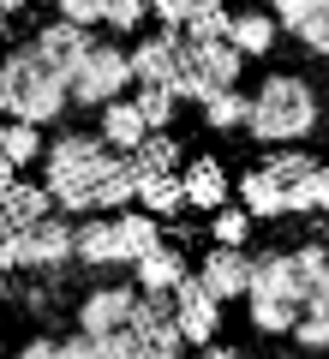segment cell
I'll return each instance as SVG.
<instances>
[{
	"instance_id": "1",
	"label": "cell",
	"mask_w": 329,
	"mask_h": 359,
	"mask_svg": "<svg viewBox=\"0 0 329 359\" xmlns=\"http://www.w3.org/2000/svg\"><path fill=\"white\" fill-rule=\"evenodd\" d=\"M120 156L102 144V132H60L42 162V186L54 192L60 210H102V186Z\"/></svg>"
},
{
	"instance_id": "2",
	"label": "cell",
	"mask_w": 329,
	"mask_h": 359,
	"mask_svg": "<svg viewBox=\"0 0 329 359\" xmlns=\"http://www.w3.org/2000/svg\"><path fill=\"white\" fill-rule=\"evenodd\" d=\"M317 120H323L317 90L305 84L300 72H269L264 84H257V96H252L246 132H252L257 144H269V150H300V144L317 132Z\"/></svg>"
},
{
	"instance_id": "3",
	"label": "cell",
	"mask_w": 329,
	"mask_h": 359,
	"mask_svg": "<svg viewBox=\"0 0 329 359\" xmlns=\"http://www.w3.org/2000/svg\"><path fill=\"white\" fill-rule=\"evenodd\" d=\"M0 108L13 120H25V126H48V120H60L72 108V84L42 60L36 42H25V48H13L0 60Z\"/></svg>"
},
{
	"instance_id": "4",
	"label": "cell",
	"mask_w": 329,
	"mask_h": 359,
	"mask_svg": "<svg viewBox=\"0 0 329 359\" xmlns=\"http://www.w3.org/2000/svg\"><path fill=\"white\" fill-rule=\"evenodd\" d=\"M246 72V54L234 42H186V72H180V102H215L228 96Z\"/></svg>"
},
{
	"instance_id": "5",
	"label": "cell",
	"mask_w": 329,
	"mask_h": 359,
	"mask_svg": "<svg viewBox=\"0 0 329 359\" xmlns=\"http://www.w3.org/2000/svg\"><path fill=\"white\" fill-rule=\"evenodd\" d=\"M66 257H78V228L66 216H48V222H36V228L0 240V264H6V276H13V269H60Z\"/></svg>"
},
{
	"instance_id": "6",
	"label": "cell",
	"mask_w": 329,
	"mask_h": 359,
	"mask_svg": "<svg viewBox=\"0 0 329 359\" xmlns=\"http://www.w3.org/2000/svg\"><path fill=\"white\" fill-rule=\"evenodd\" d=\"M126 84H138V78H132V48L96 42V48H90V60L72 72V102H78V108L126 102Z\"/></svg>"
},
{
	"instance_id": "7",
	"label": "cell",
	"mask_w": 329,
	"mask_h": 359,
	"mask_svg": "<svg viewBox=\"0 0 329 359\" xmlns=\"http://www.w3.org/2000/svg\"><path fill=\"white\" fill-rule=\"evenodd\" d=\"M180 72H186V36H144L132 48V78L138 90H174L180 96Z\"/></svg>"
},
{
	"instance_id": "8",
	"label": "cell",
	"mask_w": 329,
	"mask_h": 359,
	"mask_svg": "<svg viewBox=\"0 0 329 359\" xmlns=\"http://www.w3.org/2000/svg\"><path fill=\"white\" fill-rule=\"evenodd\" d=\"M138 287H96V294H84V306H78V335H96V341H108V335L132 330V318H138Z\"/></svg>"
},
{
	"instance_id": "9",
	"label": "cell",
	"mask_w": 329,
	"mask_h": 359,
	"mask_svg": "<svg viewBox=\"0 0 329 359\" xmlns=\"http://www.w3.org/2000/svg\"><path fill=\"white\" fill-rule=\"evenodd\" d=\"M174 306H180V335H186V347H215V335H222V299L210 294L203 276H192V282L180 287Z\"/></svg>"
},
{
	"instance_id": "10",
	"label": "cell",
	"mask_w": 329,
	"mask_h": 359,
	"mask_svg": "<svg viewBox=\"0 0 329 359\" xmlns=\"http://www.w3.org/2000/svg\"><path fill=\"white\" fill-rule=\"evenodd\" d=\"M30 42L42 48V60H48L66 84H72V72L90 60V48H96V36H90V30H78V25H66V18H48V25H42Z\"/></svg>"
},
{
	"instance_id": "11",
	"label": "cell",
	"mask_w": 329,
	"mask_h": 359,
	"mask_svg": "<svg viewBox=\"0 0 329 359\" xmlns=\"http://www.w3.org/2000/svg\"><path fill=\"white\" fill-rule=\"evenodd\" d=\"M54 216V192L42 186V180H6L0 186V222H6V233H25V228H36V222H48Z\"/></svg>"
},
{
	"instance_id": "12",
	"label": "cell",
	"mask_w": 329,
	"mask_h": 359,
	"mask_svg": "<svg viewBox=\"0 0 329 359\" xmlns=\"http://www.w3.org/2000/svg\"><path fill=\"white\" fill-rule=\"evenodd\" d=\"M252 252H234V245H210L203 252V282H210L215 299H252Z\"/></svg>"
},
{
	"instance_id": "13",
	"label": "cell",
	"mask_w": 329,
	"mask_h": 359,
	"mask_svg": "<svg viewBox=\"0 0 329 359\" xmlns=\"http://www.w3.org/2000/svg\"><path fill=\"white\" fill-rule=\"evenodd\" d=\"M252 299H281V306H305V282L293 252H257L252 264Z\"/></svg>"
},
{
	"instance_id": "14",
	"label": "cell",
	"mask_w": 329,
	"mask_h": 359,
	"mask_svg": "<svg viewBox=\"0 0 329 359\" xmlns=\"http://www.w3.org/2000/svg\"><path fill=\"white\" fill-rule=\"evenodd\" d=\"M269 18H276L288 36H300L311 54H323V60H329V0H276Z\"/></svg>"
},
{
	"instance_id": "15",
	"label": "cell",
	"mask_w": 329,
	"mask_h": 359,
	"mask_svg": "<svg viewBox=\"0 0 329 359\" xmlns=\"http://www.w3.org/2000/svg\"><path fill=\"white\" fill-rule=\"evenodd\" d=\"M96 132H102V144H108L114 156H138L144 144H150V120L138 114V102H132V96L102 108V114H96Z\"/></svg>"
},
{
	"instance_id": "16",
	"label": "cell",
	"mask_w": 329,
	"mask_h": 359,
	"mask_svg": "<svg viewBox=\"0 0 329 359\" xmlns=\"http://www.w3.org/2000/svg\"><path fill=\"white\" fill-rule=\"evenodd\" d=\"M234 192H240V210H246L252 222H276V216H288V186H281L269 168H246Z\"/></svg>"
},
{
	"instance_id": "17",
	"label": "cell",
	"mask_w": 329,
	"mask_h": 359,
	"mask_svg": "<svg viewBox=\"0 0 329 359\" xmlns=\"http://www.w3.org/2000/svg\"><path fill=\"white\" fill-rule=\"evenodd\" d=\"M186 210H228V198H234V180H228V168L215 162V156H203V162H186Z\"/></svg>"
},
{
	"instance_id": "18",
	"label": "cell",
	"mask_w": 329,
	"mask_h": 359,
	"mask_svg": "<svg viewBox=\"0 0 329 359\" xmlns=\"http://www.w3.org/2000/svg\"><path fill=\"white\" fill-rule=\"evenodd\" d=\"M132 276H138V294H180V287L192 282V264H186L180 245H156Z\"/></svg>"
},
{
	"instance_id": "19",
	"label": "cell",
	"mask_w": 329,
	"mask_h": 359,
	"mask_svg": "<svg viewBox=\"0 0 329 359\" xmlns=\"http://www.w3.org/2000/svg\"><path fill=\"white\" fill-rule=\"evenodd\" d=\"M114 233H120V269H138L156 245H168L162 240V222H156L150 210H126V216H114Z\"/></svg>"
},
{
	"instance_id": "20",
	"label": "cell",
	"mask_w": 329,
	"mask_h": 359,
	"mask_svg": "<svg viewBox=\"0 0 329 359\" xmlns=\"http://www.w3.org/2000/svg\"><path fill=\"white\" fill-rule=\"evenodd\" d=\"M30 162H48V144H42V126H25V120H6L0 126V174L18 180Z\"/></svg>"
},
{
	"instance_id": "21",
	"label": "cell",
	"mask_w": 329,
	"mask_h": 359,
	"mask_svg": "<svg viewBox=\"0 0 329 359\" xmlns=\"http://www.w3.org/2000/svg\"><path fill=\"white\" fill-rule=\"evenodd\" d=\"M72 264L120 269V233H114V216H90V222H78V257H72Z\"/></svg>"
},
{
	"instance_id": "22",
	"label": "cell",
	"mask_w": 329,
	"mask_h": 359,
	"mask_svg": "<svg viewBox=\"0 0 329 359\" xmlns=\"http://www.w3.org/2000/svg\"><path fill=\"white\" fill-rule=\"evenodd\" d=\"M293 335H300L305 353H329V276L305 287V318H300Z\"/></svg>"
},
{
	"instance_id": "23",
	"label": "cell",
	"mask_w": 329,
	"mask_h": 359,
	"mask_svg": "<svg viewBox=\"0 0 329 359\" xmlns=\"http://www.w3.org/2000/svg\"><path fill=\"white\" fill-rule=\"evenodd\" d=\"M276 36H281V25L269 13H234V30H228V42L246 54V60H264L269 48H276Z\"/></svg>"
},
{
	"instance_id": "24",
	"label": "cell",
	"mask_w": 329,
	"mask_h": 359,
	"mask_svg": "<svg viewBox=\"0 0 329 359\" xmlns=\"http://www.w3.org/2000/svg\"><path fill=\"white\" fill-rule=\"evenodd\" d=\"M257 168H269V174H276L281 186H288V198H293V192L305 186V180H311L317 168H323V156H311V150H269ZM288 216H293V210H288Z\"/></svg>"
},
{
	"instance_id": "25",
	"label": "cell",
	"mask_w": 329,
	"mask_h": 359,
	"mask_svg": "<svg viewBox=\"0 0 329 359\" xmlns=\"http://www.w3.org/2000/svg\"><path fill=\"white\" fill-rule=\"evenodd\" d=\"M138 210H150L156 222H162V216H174V210H186V180H180V174H156V180H144Z\"/></svg>"
},
{
	"instance_id": "26",
	"label": "cell",
	"mask_w": 329,
	"mask_h": 359,
	"mask_svg": "<svg viewBox=\"0 0 329 359\" xmlns=\"http://www.w3.org/2000/svg\"><path fill=\"white\" fill-rule=\"evenodd\" d=\"M246 318H252V330H257V335H293V330H300V318H305V306L252 299V306H246Z\"/></svg>"
},
{
	"instance_id": "27",
	"label": "cell",
	"mask_w": 329,
	"mask_h": 359,
	"mask_svg": "<svg viewBox=\"0 0 329 359\" xmlns=\"http://www.w3.org/2000/svg\"><path fill=\"white\" fill-rule=\"evenodd\" d=\"M132 162H138V174H144V180L174 174V168H180V144H174V132H150V144H144Z\"/></svg>"
},
{
	"instance_id": "28",
	"label": "cell",
	"mask_w": 329,
	"mask_h": 359,
	"mask_svg": "<svg viewBox=\"0 0 329 359\" xmlns=\"http://www.w3.org/2000/svg\"><path fill=\"white\" fill-rule=\"evenodd\" d=\"M246 120H252V96H240V90L203 102V126H210V132H234V126H246Z\"/></svg>"
},
{
	"instance_id": "29",
	"label": "cell",
	"mask_w": 329,
	"mask_h": 359,
	"mask_svg": "<svg viewBox=\"0 0 329 359\" xmlns=\"http://www.w3.org/2000/svg\"><path fill=\"white\" fill-rule=\"evenodd\" d=\"M228 30H234L228 6H222V0H198V18H192L186 42H228Z\"/></svg>"
},
{
	"instance_id": "30",
	"label": "cell",
	"mask_w": 329,
	"mask_h": 359,
	"mask_svg": "<svg viewBox=\"0 0 329 359\" xmlns=\"http://www.w3.org/2000/svg\"><path fill=\"white\" fill-rule=\"evenodd\" d=\"M288 210H293V216H329V162H323V168H317V174L300 186V192L288 198Z\"/></svg>"
},
{
	"instance_id": "31",
	"label": "cell",
	"mask_w": 329,
	"mask_h": 359,
	"mask_svg": "<svg viewBox=\"0 0 329 359\" xmlns=\"http://www.w3.org/2000/svg\"><path fill=\"white\" fill-rule=\"evenodd\" d=\"M132 102H138V114L150 120V132H168V126H174V108H180L174 90H138Z\"/></svg>"
},
{
	"instance_id": "32",
	"label": "cell",
	"mask_w": 329,
	"mask_h": 359,
	"mask_svg": "<svg viewBox=\"0 0 329 359\" xmlns=\"http://www.w3.org/2000/svg\"><path fill=\"white\" fill-rule=\"evenodd\" d=\"M246 233H252V216H246V210H215V222H210V240L215 245L246 252Z\"/></svg>"
},
{
	"instance_id": "33",
	"label": "cell",
	"mask_w": 329,
	"mask_h": 359,
	"mask_svg": "<svg viewBox=\"0 0 329 359\" xmlns=\"http://www.w3.org/2000/svg\"><path fill=\"white\" fill-rule=\"evenodd\" d=\"M144 18H150V6H144V0H108V18H102V25L114 30V36H132Z\"/></svg>"
},
{
	"instance_id": "34",
	"label": "cell",
	"mask_w": 329,
	"mask_h": 359,
	"mask_svg": "<svg viewBox=\"0 0 329 359\" xmlns=\"http://www.w3.org/2000/svg\"><path fill=\"white\" fill-rule=\"evenodd\" d=\"M54 18H66V25H78V30H96L102 18H108V0H60Z\"/></svg>"
},
{
	"instance_id": "35",
	"label": "cell",
	"mask_w": 329,
	"mask_h": 359,
	"mask_svg": "<svg viewBox=\"0 0 329 359\" xmlns=\"http://www.w3.org/2000/svg\"><path fill=\"white\" fill-rule=\"evenodd\" d=\"M293 264H300V282H305V287L323 282V276H329V245H323V240L300 245V252H293Z\"/></svg>"
},
{
	"instance_id": "36",
	"label": "cell",
	"mask_w": 329,
	"mask_h": 359,
	"mask_svg": "<svg viewBox=\"0 0 329 359\" xmlns=\"http://www.w3.org/2000/svg\"><path fill=\"white\" fill-rule=\"evenodd\" d=\"M60 359H102V341H96V335H66Z\"/></svg>"
},
{
	"instance_id": "37",
	"label": "cell",
	"mask_w": 329,
	"mask_h": 359,
	"mask_svg": "<svg viewBox=\"0 0 329 359\" xmlns=\"http://www.w3.org/2000/svg\"><path fill=\"white\" fill-rule=\"evenodd\" d=\"M13 359H60V341H48V335H36V341H25Z\"/></svg>"
},
{
	"instance_id": "38",
	"label": "cell",
	"mask_w": 329,
	"mask_h": 359,
	"mask_svg": "<svg viewBox=\"0 0 329 359\" xmlns=\"http://www.w3.org/2000/svg\"><path fill=\"white\" fill-rule=\"evenodd\" d=\"M192 359H246V353H240V347H222V341H215V347H203V353H192Z\"/></svg>"
},
{
	"instance_id": "39",
	"label": "cell",
	"mask_w": 329,
	"mask_h": 359,
	"mask_svg": "<svg viewBox=\"0 0 329 359\" xmlns=\"http://www.w3.org/2000/svg\"><path fill=\"white\" fill-rule=\"evenodd\" d=\"M311 359H329V353H311Z\"/></svg>"
},
{
	"instance_id": "40",
	"label": "cell",
	"mask_w": 329,
	"mask_h": 359,
	"mask_svg": "<svg viewBox=\"0 0 329 359\" xmlns=\"http://www.w3.org/2000/svg\"><path fill=\"white\" fill-rule=\"evenodd\" d=\"M281 359H293V353H281Z\"/></svg>"
}]
</instances>
